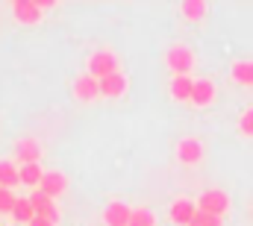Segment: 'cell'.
I'll return each mask as SVG.
<instances>
[{"label":"cell","instance_id":"9c48e42d","mask_svg":"<svg viewBox=\"0 0 253 226\" xmlns=\"http://www.w3.org/2000/svg\"><path fill=\"white\" fill-rule=\"evenodd\" d=\"M129 215H132V209L121 203V200H115V203H109L106 209H103V221L106 226H129Z\"/></svg>","mask_w":253,"mask_h":226},{"label":"cell","instance_id":"7402d4cb","mask_svg":"<svg viewBox=\"0 0 253 226\" xmlns=\"http://www.w3.org/2000/svg\"><path fill=\"white\" fill-rule=\"evenodd\" d=\"M15 203H18V197H15L9 188H0V215H12Z\"/></svg>","mask_w":253,"mask_h":226},{"label":"cell","instance_id":"e0dca14e","mask_svg":"<svg viewBox=\"0 0 253 226\" xmlns=\"http://www.w3.org/2000/svg\"><path fill=\"white\" fill-rule=\"evenodd\" d=\"M233 79L239 85H253V62H236L233 65Z\"/></svg>","mask_w":253,"mask_h":226},{"label":"cell","instance_id":"d6986e66","mask_svg":"<svg viewBox=\"0 0 253 226\" xmlns=\"http://www.w3.org/2000/svg\"><path fill=\"white\" fill-rule=\"evenodd\" d=\"M129 226H156V218H153L150 209L138 206V209H132V215H129Z\"/></svg>","mask_w":253,"mask_h":226},{"label":"cell","instance_id":"cb8c5ba5","mask_svg":"<svg viewBox=\"0 0 253 226\" xmlns=\"http://www.w3.org/2000/svg\"><path fill=\"white\" fill-rule=\"evenodd\" d=\"M36 3H39V9H42V12H44V9H53V6H56V0H36Z\"/></svg>","mask_w":253,"mask_h":226},{"label":"cell","instance_id":"ffe728a7","mask_svg":"<svg viewBox=\"0 0 253 226\" xmlns=\"http://www.w3.org/2000/svg\"><path fill=\"white\" fill-rule=\"evenodd\" d=\"M21 170V182L24 185H39L42 182V176H44V170H42V165H24Z\"/></svg>","mask_w":253,"mask_h":226},{"label":"cell","instance_id":"4fadbf2b","mask_svg":"<svg viewBox=\"0 0 253 226\" xmlns=\"http://www.w3.org/2000/svg\"><path fill=\"white\" fill-rule=\"evenodd\" d=\"M124 91H126V76L121 71L100 79V94H103V97H121Z\"/></svg>","mask_w":253,"mask_h":226},{"label":"cell","instance_id":"ba28073f","mask_svg":"<svg viewBox=\"0 0 253 226\" xmlns=\"http://www.w3.org/2000/svg\"><path fill=\"white\" fill-rule=\"evenodd\" d=\"M177 159H180L183 165H197V162L203 159V144H200L197 138H183V141L177 144Z\"/></svg>","mask_w":253,"mask_h":226},{"label":"cell","instance_id":"52a82bcc","mask_svg":"<svg viewBox=\"0 0 253 226\" xmlns=\"http://www.w3.org/2000/svg\"><path fill=\"white\" fill-rule=\"evenodd\" d=\"M12 15H15V21H21V24H36V21H42V9H39L36 0H15V3H12Z\"/></svg>","mask_w":253,"mask_h":226},{"label":"cell","instance_id":"277c9868","mask_svg":"<svg viewBox=\"0 0 253 226\" xmlns=\"http://www.w3.org/2000/svg\"><path fill=\"white\" fill-rule=\"evenodd\" d=\"M168 68L174 71V76H189V71L194 68V53L183 44L171 47L168 50Z\"/></svg>","mask_w":253,"mask_h":226},{"label":"cell","instance_id":"7a4b0ae2","mask_svg":"<svg viewBox=\"0 0 253 226\" xmlns=\"http://www.w3.org/2000/svg\"><path fill=\"white\" fill-rule=\"evenodd\" d=\"M88 74H91L94 79H103V76L118 74V56H115V53H109V50L94 53V56L88 59Z\"/></svg>","mask_w":253,"mask_h":226},{"label":"cell","instance_id":"6da1fadb","mask_svg":"<svg viewBox=\"0 0 253 226\" xmlns=\"http://www.w3.org/2000/svg\"><path fill=\"white\" fill-rule=\"evenodd\" d=\"M197 209H200V212H209V215L224 218V212L230 209V197H227V191H221V188H209V191H203V194H200Z\"/></svg>","mask_w":253,"mask_h":226},{"label":"cell","instance_id":"5b68a950","mask_svg":"<svg viewBox=\"0 0 253 226\" xmlns=\"http://www.w3.org/2000/svg\"><path fill=\"white\" fill-rule=\"evenodd\" d=\"M15 159L21 162V168H24V165H39V159H42V144H39L36 138H21V141L15 144Z\"/></svg>","mask_w":253,"mask_h":226},{"label":"cell","instance_id":"30bf717a","mask_svg":"<svg viewBox=\"0 0 253 226\" xmlns=\"http://www.w3.org/2000/svg\"><path fill=\"white\" fill-rule=\"evenodd\" d=\"M74 94H77L80 100H94V97H100V79H94L91 74L77 76V82H74Z\"/></svg>","mask_w":253,"mask_h":226},{"label":"cell","instance_id":"44dd1931","mask_svg":"<svg viewBox=\"0 0 253 226\" xmlns=\"http://www.w3.org/2000/svg\"><path fill=\"white\" fill-rule=\"evenodd\" d=\"M191 226H224V218H218V215H209V212H200V209H197V215H194Z\"/></svg>","mask_w":253,"mask_h":226},{"label":"cell","instance_id":"d4e9b609","mask_svg":"<svg viewBox=\"0 0 253 226\" xmlns=\"http://www.w3.org/2000/svg\"><path fill=\"white\" fill-rule=\"evenodd\" d=\"M30 226H53V224H50V221H44V218H33Z\"/></svg>","mask_w":253,"mask_h":226},{"label":"cell","instance_id":"2e32d148","mask_svg":"<svg viewBox=\"0 0 253 226\" xmlns=\"http://www.w3.org/2000/svg\"><path fill=\"white\" fill-rule=\"evenodd\" d=\"M21 182V170L15 168V162H0V188H9Z\"/></svg>","mask_w":253,"mask_h":226},{"label":"cell","instance_id":"603a6c76","mask_svg":"<svg viewBox=\"0 0 253 226\" xmlns=\"http://www.w3.org/2000/svg\"><path fill=\"white\" fill-rule=\"evenodd\" d=\"M239 126H242V132H245V135H253V109H248V112L242 114Z\"/></svg>","mask_w":253,"mask_h":226},{"label":"cell","instance_id":"8992f818","mask_svg":"<svg viewBox=\"0 0 253 226\" xmlns=\"http://www.w3.org/2000/svg\"><path fill=\"white\" fill-rule=\"evenodd\" d=\"M39 191H44L50 200L59 197V194H65V191H68L65 173H59V170H44V176H42V182H39Z\"/></svg>","mask_w":253,"mask_h":226},{"label":"cell","instance_id":"8fae6325","mask_svg":"<svg viewBox=\"0 0 253 226\" xmlns=\"http://www.w3.org/2000/svg\"><path fill=\"white\" fill-rule=\"evenodd\" d=\"M194 215H197V203H191V200H174V206H171V221L177 226H191Z\"/></svg>","mask_w":253,"mask_h":226},{"label":"cell","instance_id":"7c38bea8","mask_svg":"<svg viewBox=\"0 0 253 226\" xmlns=\"http://www.w3.org/2000/svg\"><path fill=\"white\" fill-rule=\"evenodd\" d=\"M212 100H215V82H212V79H194L191 103H194V106H209Z\"/></svg>","mask_w":253,"mask_h":226},{"label":"cell","instance_id":"5bb4252c","mask_svg":"<svg viewBox=\"0 0 253 226\" xmlns=\"http://www.w3.org/2000/svg\"><path fill=\"white\" fill-rule=\"evenodd\" d=\"M191 91H194V79L191 76H174L171 79V97L174 100H191Z\"/></svg>","mask_w":253,"mask_h":226},{"label":"cell","instance_id":"ac0fdd59","mask_svg":"<svg viewBox=\"0 0 253 226\" xmlns=\"http://www.w3.org/2000/svg\"><path fill=\"white\" fill-rule=\"evenodd\" d=\"M180 9H183L186 21H203V15H206V3L203 0H186Z\"/></svg>","mask_w":253,"mask_h":226},{"label":"cell","instance_id":"9a60e30c","mask_svg":"<svg viewBox=\"0 0 253 226\" xmlns=\"http://www.w3.org/2000/svg\"><path fill=\"white\" fill-rule=\"evenodd\" d=\"M12 218H15V224L30 226V221L36 218V212H33V203H30L27 197H18V203H15V209H12Z\"/></svg>","mask_w":253,"mask_h":226},{"label":"cell","instance_id":"3957f363","mask_svg":"<svg viewBox=\"0 0 253 226\" xmlns=\"http://www.w3.org/2000/svg\"><path fill=\"white\" fill-rule=\"evenodd\" d=\"M30 203H33V212H36V218H44V221H50V224L56 226V221H59V209H56V203L44 194V191H33L30 197H27Z\"/></svg>","mask_w":253,"mask_h":226}]
</instances>
